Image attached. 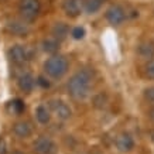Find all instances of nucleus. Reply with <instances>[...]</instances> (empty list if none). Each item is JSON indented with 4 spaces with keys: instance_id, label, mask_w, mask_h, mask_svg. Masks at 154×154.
<instances>
[{
    "instance_id": "1",
    "label": "nucleus",
    "mask_w": 154,
    "mask_h": 154,
    "mask_svg": "<svg viewBox=\"0 0 154 154\" xmlns=\"http://www.w3.org/2000/svg\"><path fill=\"white\" fill-rule=\"evenodd\" d=\"M92 78H94V72L88 68L76 72L68 82V91H69L71 96L76 100H82L86 98L89 95Z\"/></svg>"
},
{
    "instance_id": "3",
    "label": "nucleus",
    "mask_w": 154,
    "mask_h": 154,
    "mask_svg": "<svg viewBox=\"0 0 154 154\" xmlns=\"http://www.w3.org/2000/svg\"><path fill=\"white\" fill-rule=\"evenodd\" d=\"M40 2L38 0H21L20 2V14L26 21H33L40 13Z\"/></svg>"
},
{
    "instance_id": "25",
    "label": "nucleus",
    "mask_w": 154,
    "mask_h": 154,
    "mask_svg": "<svg viewBox=\"0 0 154 154\" xmlns=\"http://www.w3.org/2000/svg\"><path fill=\"white\" fill-rule=\"evenodd\" d=\"M149 115H150V119H151V120L154 122V109H151V110H150Z\"/></svg>"
},
{
    "instance_id": "28",
    "label": "nucleus",
    "mask_w": 154,
    "mask_h": 154,
    "mask_svg": "<svg viewBox=\"0 0 154 154\" xmlns=\"http://www.w3.org/2000/svg\"><path fill=\"white\" fill-rule=\"evenodd\" d=\"M98 2H100V3H103V2H106V0H98Z\"/></svg>"
},
{
    "instance_id": "16",
    "label": "nucleus",
    "mask_w": 154,
    "mask_h": 154,
    "mask_svg": "<svg viewBox=\"0 0 154 154\" xmlns=\"http://www.w3.org/2000/svg\"><path fill=\"white\" fill-rule=\"evenodd\" d=\"M42 48H44V51L47 52H55L58 51L60 44L57 41V38H47V40L42 41Z\"/></svg>"
},
{
    "instance_id": "20",
    "label": "nucleus",
    "mask_w": 154,
    "mask_h": 154,
    "mask_svg": "<svg viewBox=\"0 0 154 154\" xmlns=\"http://www.w3.org/2000/svg\"><path fill=\"white\" fill-rule=\"evenodd\" d=\"M84 35H85V30L82 27H75L72 30V37L75 40H81V38H84Z\"/></svg>"
},
{
    "instance_id": "6",
    "label": "nucleus",
    "mask_w": 154,
    "mask_h": 154,
    "mask_svg": "<svg viewBox=\"0 0 154 154\" xmlns=\"http://www.w3.org/2000/svg\"><path fill=\"white\" fill-rule=\"evenodd\" d=\"M126 17V14H125V10L122 9L120 6H112V7H109L106 11V19L107 21L113 26H117V24H120L123 20Z\"/></svg>"
},
{
    "instance_id": "14",
    "label": "nucleus",
    "mask_w": 154,
    "mask_h": 154,
    "mask_svg": "<svg viewBox=\"0 0 154 154\" xmlns=\"http://www.w3.org/2000/svg\"><path fill=\"white\" fill-rule=\"evenodd\" d=\"M52 35L60 41V40H64V38L68 35V26L65 23H57L54 27H52Z\"/></svg>"
},
{
    "instance_id": "13",
    "label": "nucleus",
    "mask_w": 154,
    "mask_h": 154,
    "mask_svg": "<svg viewBox=\"0 0 154 154\" xmlns=\"http://www.w3.org/2000/svg\"><path fill=\"white\" fill-rule=\"evenodd\" d=\"M137 52L139 55L143 58H153L154 57V44L151 42H143L137 47Z\"/></svg>"
},
{
    "instance_id": "11",
    "label": "nucleus",
    "mask_w": 154,
    "mask_h": 154,
    "mask_svg": "<svg viewBox=\"0 0 154 154\" xmlns=\"http://www.w3.org/2000/svg\"><path fill=\"white\" fill-rule=\"evenodd\" d=\"M13 131L16 133V136H19L21 139H27V137L31 136L33 129L30 126V123H27V122H19V123L14 125Z\"/></svg>"
},
{
    "instance_id": "2",
    "label": "nucleus",
    "mask_w": 154,
    "mask_h": 154,
    "mask_svg": "<svg viewBox=\"0 0 154 154\" xmlns=\"http://www.w3.org/2000/svg\"><path fill=\"white\" fill-rule=\"evenodd\" d=\"M45 72L52 78H61L66 74L68 71V61L61 55H54L48 58L47 62L44 64Z\"/></svg>"
},
{
    "instance_id": "12",
    "label": "nucleus",
    "mask_w": 154,
    "mask_h": 154,
    "mask_svg": "<svg viewBox=\"0 0 154 154\" xmlns=\"http://www.w3.org/2000/svg\"><path fill=\"white\" fill-rule=\"evenodd\" d=\"M19 88L23 92H31L34 88V78L30 74H23L19 78Z\"/></svg>"
},
{
    "instance_id": "24",
    "label": "nucleus",
    "mask_w": 154,
    "mask_h": 154,
    "mask_svg": "<svg viewBox=\"0 0 154 154\" xmlns=\"http://www.w3.org/2000/svg\"><path fill=\"white\" fill-rule=\"evenodd\" d=\"M38 84L41 85L42 88H48V86H50V82H48V81H45L42 76H40V78H38Z\"/></svg>"
},
{
    "instance_id": "7",
    "label": "nucleus",
    "mask_w": 154,
    "mask_h": 154,
    "mask_svg": "<svg viewBox=\"0 0 154 154\" xmlns=\"http://www.w3.org/2000/svg\"><path fill=\"white\" fill-rule=\"evenodd\" d=\"M64 11H65L66 16L69 17H76L81 14V10H82V2L81 0H65L64 2Z\"/></svg>"
},
{
    "instance_id": "9",
    "label": "nucleus",
    "mask_w": 154,
    "mask_h": 154,
    "mask_svg": "<svg viewBox=\"0 0 154 154\" xmlns=\"http://www.w3.org/2000/svg\"><path fill=\"white\" fill-rule=\"evenodd\" d=\"M6 27H7V31H10L14 35H26L30 31L27 24L20 23V21H9Z\"/></svg>"
},
{
    "instance_id": "23",
    "label": "nucleus",
    "mask_w": 154,
    "mask_h": 154,
    "mask_svg": "<svg viewBox=\"0 0 154 154\" xmlns=\"http://www.w3.org/2000/svg\"><path fill=\"white\" fill-rule=\"evenodd\" d=\"M7 153V146H6L5 139L0 137V154H6Z\"/></svg>"
},
{
    "instance_id": "5",
    "label": "nucleus",
    "mask_w": 154,
    "mask_h": 154,
    "mask_svg": "<svg viewBox=\"0 0 154 154\" xmlns=\"http://www.w3.org/2000/svg\"><path fill=\"white\" fill-rule=\"evenodd\" d=\"M9 57L10 60L16 62V64H23L27 60H30V54H28L27 48L21 47V45H14V47L10 48Z\"/></svg>"
},
{
    "instance_id": "19",
    "label": "nucleus",
    "mask_w": 154,
    "mask_h": 154,
    "mask_svg": "<svg viewBox=\"0 0 154 154\" xmlns=\"http://www.w3.org/2000/svg\"><path fill=\"white\" fill-rule=\"evenodd\" d=\"M106 103H107L106 95L99 94V95H96V96L94 98V106L98 107V109H103V107L106 106Z\"/></svg>"
},
{
    "instance_id": "27",
    "label": "nucleus",
    "mask_w": 154,
    "mask_h": 154,
    "mask_svg": "<svg viewBox=\"0 0 154 154\" xmlns=\"http://www.w3.org/2000/svg\"><path fill=\"white\" fill-rule=\"evenodd\" d=\"M13 154H23V153H20V151H14Z\"/></svg>"
},
{
    "instance_id": "8",
    "label": "nucleus",
    "mask_w": 154,
    "mask_h": 154,
    "mask_svg": "<svg viewBox=\"0 0 154 154\" xmlns=\"http://www.w3.org/2000/svg\"><path fill=\"white\" fill-rule=\"evenodd\" d=\"M116 146H117V149L120 150L122 153L130 151V150L134 147L133 137H131L130 134H127V133H122V134L116 139Z\"/></svg>"
},
{
    "instance_id": "26",
    "label": "nucleus",
    "mask_w": 154,
    "mask_h": 154,
    "mask_svg": "<svg viewBox=\"0 0 154 154\" xmlns=\"http://www.w3.org/2000/svg\"><path fill=\"white\" fill-rule=\"evenodd\" d=\"M150 137H151V140H153V143H154V130L150 133Z\"/></svg>"
},
{
    "instance_id": "21",
    "label": "nucleus",
    "mask_w": 154,
    "mask_h": 154,
    "mask_svg": "<svg viewBox=\"0 0 154 154\" xmlns=\"http://www.w3.org/2000/svg\"><path fill=\"white\" fill-rule=\"evenodd\" d=\"M146 75L149 76L150 79H154V60L150 61L149 64L146 65Z\"/></svg>"
},
{
    "instance_id": "10",
    "label": "nucleus",
    "mask_w": 154,
    "mask_h": 154,
    "mask_svg": "<svg viewBox=\"0 0 154 154\" xmlns=\"http://www.w3.org/2000/svg\"><path fill=\"white\" fill-rule=\"evenodd\" d=\"M52 109H54V112H55L57 117H60L61 120H66V119H69L71 117V109L66 106L64 102H52Z\"/></svg>"
},
{
    "instance_id": "15",
    "label": "nucleus",
    "mask_w": 154,
    "mask_h": 154,
    "mask_svg": "<svg viewBox=\"0 0 154 154\" xmlns=\"http://www.w3.org/2000/svg\"><path fill=\"white\" fill-rule=\"evenodd\" d=\"M35 116H37V120L41 123V125H47L50 122V112L47 110L45 106H38L37 110H35Z\"/></svg>"
},
{
    "instance_id": "18",
    "label": "nucleus",
    "mask_w": 154,
    "mask_h": 154,
    "mask_svg": "<svg viewBox=\"0 0 154 154\" xmlns=\"http://www.w3.org/2000/svg\"><path fill=\"white\" fill-rule=\"evenodd\" d=\"M100 6H102V3L98 2V0H88L86 5H85V9H86L88 13L92 14V13H96V11L100 9Z\"/></svg>"
},
{
    "instance_id": "22",
    "label": "nucleus",
    "mask_w": 154,
    "mask_h": 154,
    "mask_svg": "<svg viewBox=\"0 0 154 154\" xmlns=\"http://www.w3.org/2000/svg\"><path fill=\"white\" fill-rule=\"evenodd\" d=\"M144 96L151 105H154V88H149L144 91Z\"/></svg>"
},
{
    "instance_id": "17",
    "label": "nucleus",
    "mask_w": 154,
    "mask_h": 154,
    "mask_svg": "<svg viewBox=\"0 0 154 154\" xmlns=\"http://www.w3.org/2000/svg\"><path fill=\"white\" fill-rule=\"evenodd\" d=\"M9 109H10V112L14 113V115H20V113L24 112V103L20 99H16L14 102H10Z\"/></svg>"
},
{
    "instance_id": "4",
    "label": "nucleus",
    "mask_w": 154,
    "mask_h": 154,
    "mask_svg": "<svg viewBox=\"0 0 154 154\" xmlns=\"http://www.w3.org/2000/svg\"><path fill=\"white\" fill-rule=\"evenodd\" d=\"M34 151L37 154H57L58 153V147L50 137L41 136L34 143Z\"/></svg>"
}]
</instances>
